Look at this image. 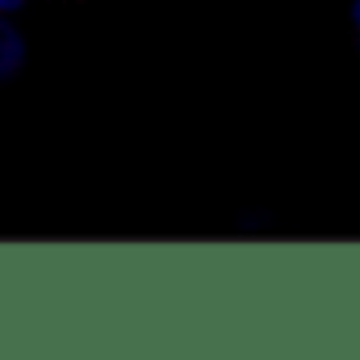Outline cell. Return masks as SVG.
I'll use <instances>...</instances> for the list:
<instances>
[{
	"mask_svg": "<svg viewBox=\"0 0 360 360\" xmlns=\"http://www.w3.org/2000/svg\"><path fill=\"white\" fill-rule=\"evenodd\" d=\"M25 59H30L25 34H21L8 17H0V80H13V76L25 68Z\"/></svg>",
	"mask_w": 360,
	"mask_h": 360,
	"instance_id": "6da1fadb",
	"label": "cell"
},
{
	"mask_svg": "<svg viewBox=\"0 0 360 360\" xmlns=\"http://www.w3.org/2000/svg\"><path fill=\"white\" fill-rule=\"evenodd\" d=\"M348 25L356 30V42H360V0H352V4H348Z\"/></svg>",
	"mask_w": 360,
	"mask_h": 360,
	"instance_id": "7a4b0ae2",
	"label": "cell"
},
{
	"mask_svg": "<svg viewBox=\"0 0 360 360\" xmlns=\"http://www.w3.org/2000/svg\"><path fill=\"white\" fill-rule=\"evenodd\" d=\"M21 8H25V0H0V17H13Z\"/></svg>",
	"mask_w": 360,
	"mask_h": 360,
	"instance_id": "3957f363",
	"label": "cell"
}]
</instances>
